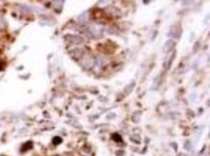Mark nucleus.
I'll list each match as a JSON object with an SVG mask.
<instances>
[{
	"instance_id": "nucleus-1",
	"label": "nucleus",
	"mask_w": 210,
	"mask_h": 156,
	"mask_svg": "<svg viewBox=\"0 0 210 156\" xmlns=\"http://www.w3.org/2000/svg\"><path fill=\"white\" fill-rule=\"evenodd\" d=\"M1 68H2V66H1V64H0V69H1Z\"/></svg>"
}]
</instances>
